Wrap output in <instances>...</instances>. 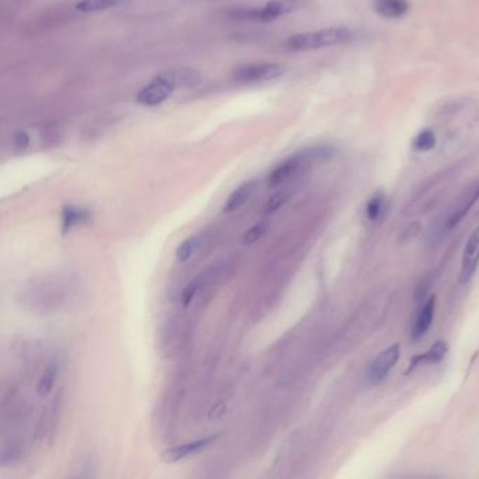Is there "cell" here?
Returning a JSON list of instances; mask_svg holds the SVG:
<instances>
[{"instance_id": "obj_1", "label": "cell", "mask_w": 479, "mask_h": 479, "mask_svg": "<svg viewBox=\"0 0 479 479\" xmlns=\"http://www.w3.org/2000/svg\"><path fill=\"white\" fill-rule=\"evenodd\" d=\"M353 33L346 27H328L317 32L294 34L287 40V48L291 51H317L328 47L342 45L352 41Z\"/></svg>"}, {"instance_id": "obj_2", "label": "cell", "mask_w": 479, "mask_h": 479, "mask_svg": "<svg viewBox=\"0 0 479 479\" xmlns=\"http://www.w3.org/2000/svg\"><path fill=\"white\" fill-rule=\"evenodd\" d=\"M333 155V151L328 147H317V148H308L305 151H301L295 153L294 156L286 159L283 163H280L274 171L269 176V186L277 187L280 184L286 183L291 177H294L297 173H299L302 169L309 166L314 162L325 160Z\"/></svg>"}, {"instance_id": "obj_3", "label": "cell", "mask_w": 479, "mask_h": 479, "mask_svg": "<svg viewBox=\"0 0 479 479\" xmlns=\"http://www.w3.org/2000/svg\"><path fill=\"white\" fill-rule=\"evenodd\" d=\"M176 88L177 83L172 75V71L163 72L138 92L136 101L147 107L159 106L173 95Z\"/></svg>"}, {"instance_id": "obj_4", "label": "cell", "mask_w": 479, "mask_h": 479, "mask_svg": "<svg viewBox=\"0 0 479 479\" xmlns=\"http://www.w3.org/2000/svg\"><path fill=\"white\" fill-rule=\"evenodd\" d=\"M287 72V68L281 64L265 62V64H249L239 66L234 71L232 76L236 82L242 83H258L269 82L283 76Z\"/></svg>"}, {"instance_id": "obj_5", "label": "cell", "mask_w": 479, "mask_h": 479, "mask_svg": "<svg viewBox=\"0 0 479 479\" xmlns=\"http://www.w3.org/2000/svg\"><path fill=\"white\" fill-rule=\"evenodd\" d=\"M306 6V0H269V2L259 8L246 10L243 17L259 21H273L283 16H288L294 12L301 10Z\"/></svg>"}, {"instance_id": "obj_6", "label": "cell", "mask_w": 479, "mask_h": 479, "mask_svg": "<svg viewBox=\"0 0 479 479\" xmlns=\"http://www.w3.org/2000/svg\"><path fill=\"white\" fill-rule=\"evenodd\" d=\"M401 354L400 345H392L391 347L385 349L382 353H380L374 361L371 363L369 369V380L371 384L377 385L385 380L388 373L393 369V365L397 364Z\"/></svg>"}, {"instance_id": "obj_7", "label": "cell", "mask_w": 479, "mask_h": 479, "mask_svg": "<svg viewBox=\"0 0 479 479\" xmlns=\"http://www.w3.org/2000/svg\"><path fill=\"white\" fill-rule=\"evenodd\" d=\"M479 265V227L469 236L464 251H463V262H461V273L460 281L461 283H468L476 267Z\"/></svg>"}, {"instance_id": "obj_8", "label": "cell", "mask_w": 479, "mask_h": 479, "mask_svg": "<svg viewBox=\"0 0 479 479\" xmlns=\"http://www.w3.org/2000/svg\"><path fill=\"white\" fill-rule=\"evenodd\" d=\"M479 199V184H475L469 187L460 199L457 200L456 206L452 210V214L445 221L447 230H453L463 221V218L469 212L471 207L475 204V201Z\"/></svg>"}, {"instance_id": "obj_9", "label": "cell", "mask_w": 479, "mask_h": 479, "mask_svg": "<svg viewBox=\"0 0 479 479\" xmlns=\"http://www.w3.org/2000/svg\"><path fill=\"white\" fill-rule=\"evenodd\" d=\"M217 437L218 436L204 437V439L195 440V441H191L187 444H182V445H176L173 448H169V450H166V452L162 453V460L164 463H177V461L188 457L190 454L201 452V450H204L211 443H214L217 440Z\"/></svg>"}, {"instance_id": "obj_10", "label": "cell", "mask_w": 479, "mask_h": 479, "mask_svg": "<svg viewBox=\"0 0 479 479\" xmlns=\"http://www.w3.org/2000/svg\"><path fill=\"white\" fill-rule=\"evenodd\" d=\"M434 297L428 299L425 302V305L420 308V311L416 317L413 329H412V339L413 341H419L426 334V332L429 330L432 322H433V317H434Z\"/></svg>"}, {"instance_id": "obj_11", "label": "cell", "mask_w": 479, "mask_h": 479, "mask_svg": "<svg viewBox=\"0 0 479 479\" xmlns=\"http://www.w3.org/2000/svg\"><path fill=\"white\" fill-rule=\"evenodd\" d=\"M410 9L408 0H374V10L384 19H401Z\"/></svg>"}, {"instance_id": "obj_12", "label": "cell", "mask_w": 479, "mask_h": 479, "mask_svg": "<svg viewBox=\"0 0 479 479\" xmlns=\"http://www.w3.org/2000/svg\"><path fill=\"white\" fill-rule=\"evenodd\" d=\"M255 188H256V182L255 180H249V182H245L243 184H241L230 195L228 201L225 203V206H223V211L225 212H234V211L241 210L247 203V200L251 197V194H253V191H255Z\"/></svg>"}, {"instance_id": "obj_13", "label": "cell", "mask_w": 479, "mask_h": 479, "mask_svg": "<svg viewBox=\"0 0 479 479\" xmlns=\"http://www.w3.org/2000/svg\"><path fill=\"white\" fill-rule=\"evenodd\" d=\"M445 353H447V345H445L444 342H436L426 353L419 354V356H416V357L412 358L410 365H409V370L406 371V374H409L410 371H413V370L417 367V365L423 364V363H432V364H434V363L441 361V360L444 358Z\"/></svg>"}, {"instance_id": "obj_14", "label": "cell", "mask_w": 479, "mask_h": 479, "mask_svg": "<svg viewBox=\"0 0 479 479\" xmlns=\"http://www.w3.org/2000/svg\"><path fill=\"white\" fill-rule=\"evenodd\" d=\"M128 2L130 0H79L75 9L80 13H96L112 8H119Z\"/></svg>"}, {"instance_id": "obj_15", "label": "cell", "mask_w": 479, "mask_h": 479, "mask_svg": "<svg viewBox=\"0 0 479 479\" xmlns=\"http://www.w3.org/2000/svg\"><path fill=\"white\" fill-rule=\"evenodd\" d=\"M88 221H90V212L86 210H83V208L68 206L62 211V230H64V232L69 231L72 227H75V225L88 222Z\"/></svg>"}, {"instance_id": "obj_16", "label": "cell", "mask_w": 479, "mask_h": 479, "mask_svg": "<svg viewBox=\"0 0 479 479\" xmlns=\"http://www.w3.org/2000/svg\"><path fill=\"white\" fill-rule=\"evenodd\" d=\"M200 246V236H190L187 238L183 243H180V246L176 250V258L179 262H187L195 250L199 249Z\"/></svg>"}, {"instance_id": "obj_17", "label": "cell", "mask_w": 479, "mask_h": 479, "mask_svg": "<svg viewBox=\"0 0 479 479\" xmlns=\"http://www.w3.org/2000/svg\"><path fill=\"white\" fill-rule=\"evenodd\" d=\"M434 147H436V135L430 130H423L421 132H419L413 139V148L416 151L426 152V151L433 149Z\"/></svg>"}, {"instance_id": "obj_18", "label": "cell", "mask_w": 479, "mask_h": 479, "mask_svg": "<svg viewBox=\"0 0 479 479\" xmlns=\"http://www.w3.org/2000/svg\"><path fill=\"white\" fill-rule=\"evenodd\" d=\"M384 203H385V197L382 194H376L369 201L365 212H367V217L370 221H377L381 217L384 210Z\"/></svg>"}, {"instance_id": "obj_19", "label": "cell", "mask_w": 479, "mask_h": 479, "mask_svg": "<svg viewBox=\"0 0 479 479\" xmlns=\"http://www.w3.org/2000/svg\"><path fill=\"white\" fill-rule=\"evenodd\" d=\"M267 230V223L266 222H259L256 225H253V227L250 230H247L242 238V242L243 245L249 246V245H253L255 242H258L266 232Z\"/></svg>"}, {"instance_id": "obj_20", "label": "cell", "mask_w": 479, "mask_h": 479, "mask_svg": "<svg viewBox=\"0 0 479 479\" xmlns=\"http://www.w3.org/2000/svg\"><path fill=\"white\" fill-rule=\"evenodd\" d=\"M287 200H288V193L287 191H277L267 200V203L265 206V210H266L267 214L274 212L278 208L283 207L287 203Z\"/></svg>"}, {"instance_id": "obj_21", "label": "cell", "mask_w": 479, "mask_h": 479, "mask_svg": "<svg viewBox=\"0 0 479 479\" xmlns=\"http://www.w3.org/2000/svg\"><path fill=\"white\" fill-rule=\"evenodd\" d=\"M55 369L53 367H49L45 370V373L42 374L40 382H38V386H37V392L40 393V395H47V393H49L53 382H55Z\"/></svg>"}, {"instance_id": "obj_22", "label": "cell", "mask_w": 479, "mask_h": 479, "mask_svg": "<svg viewBox=\"0 0 479 479\" xmlns=\"http://www.w3.org/2000/svg\"><path fill=\"white\" fill-rule=\"evenodd\" d=\"M199 290H200V278H197V280L193 281V283H190V284L186 287V290H184L183 294H182V302H183L184 306H187L188 304H191V301L194 299L195 294L199 293Z\"/></svg>"}, {"instance_id": "obj_23", "label": "cell", "mask_w": 479, "mask_h": 479, "mask_svg": "<svg viewBox=\"0 0 479 479\" xmlns=\"http://www.w3.org/2000/svg\"><path fill=\"white\" fill-rule=\"evenodd\" d=\"M28 145H30V136H28L25 132L20 131L14 135V147L19 151H24Z\"/></svg>"}, {"instance_id": "obj_24", "label": "cell", "mask_w": 479, "mask_h": 479, "mask_svg": "<svg viewBox=\"0 0 479 479\" xmlns=\"http://www.w3.org/2000/svg\"><path fill=\"white\" fill-rule=\"evenodd\" d=\"M223 415H225V405H223L222 402H219V404H217V405L211 409V412H210V419H211V420H217V419L222 417Z\"/></svg>"}, {"instance_id": "obj_25", "label": "cell", "mask_w": 479, "mask_h": 479, "mask_svg": "<svg viewBox=\"0 0 479 479\" xmlns=\"http://www.w3.org/2000/svg\"><path fill=\"white\" fill-rule=\"evenodd\" d=\"M197 2H201V0H197ZM203 2H206V0H203Z\"/></svg>"}]
</instances>
